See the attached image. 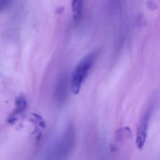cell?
<instances>
[{"mask_svg":"<svg viewBox=\"0 0 160 160\" xmlns=\"http://www.w3.org/2000/svg\"><path fill=\"white\" fill-rule=\"evenodd\" d=\"M96 57V52H91L84 56L75 67L71 75L70 83V90L75 95H77L79 92L82 84Z\"/></svg>","mask_w":160,"mask_h":160,"instance_id":"cell-1","label":"cell"},{"mask_svg":"<svg viewBox=\"0 0 160 160\" xmlns=\"http://www.w3.org/2000/svg\"><path fill=\"white\" fill-rule=\"evenodd\" d=\"M75 143V133L72 126L67 130L62 137L57 142L52 149V155L55 157H65L73 148Z\"/></svg>","mask_w":160,"mask_h":160,"instance_id":"cell-2","label":"cell"},{"mask_svg":"<svg viewBox=\"0 0 160 160\" xmlns=\"http://www.w3.org/2000/svg\"><path fill=\"white\" fill-rule=\"evenodd\" d=\"M149 119V113L145 114L138 126L137 130L136 143L137 147L141 149L143 148L147 136L148 131V121Z\"/></svg>","mask_w":160,"mask_h":160,"instance_id":"cell-3","label":"cell"},{"mask_svg":"<svg viewBox=\"0 0 160 160\" xmlns=\"http://www.w3.org/2000/svg\"><path fill=\"white\" fill-rule=\"evenodd\" d=\"M67 91V81L66 78L63 77L61 79L57 85L56 88V98L57 101H59L60 102H62L63 100L66 98V96Z\"/></svg>","mask_w":160,"mask_h":160,"instance_id":"cell-4","label":"cell"},{"mask_svg":"<svg viewBox=\"0 0 160 160\" xmlns=\"http://www.w3.org/2000/svg\"><path fill=\"white\" fill-rule=\"evenodd\" d=\"M83 0H72V11L75 21H79L82 17L83 9Z\"/></svg>","mask_w":160,"mask_h":160,"instance_id":"cell-5","label":"cell"},{"mask_svg":"<svg viewBox=\"0 0 160 160\" xmlns=\"http://www.w3.org/2000/svg\"><path fill=\"white\" fill-rule=\"evenodd\" d=\"M26 101L25 99L23 97H20L16 101V106L17 113L22 112L23 111L26 107Z\"/></svg>","mask_w":160,"mask_h":160,"instance_id":"cell-6","label":"cell"},{"mask_svg":"<svg viewBox=\"0 0 160 160\" xmlns=\"http://www.w3.org/2000/svg\"><path fill=\"white\" fill-rule=\"evenodd\" d=\"M147 8L149 10L154 11L156 10L158 8V6L157 4L154 1L152 0H148L146 4Z\"/></svg>","mask_w":160,"mask_h":160,"instance_id":"cell-7","label":"cell"},{"mask_svg":"<svg viewBox=\"0 0 160 160\" xmlns=\"http://www.w3.org/2000/svg\"><path fill=\"white\" fill-rule=\"evenodd\" d=\"M11 1V0H0V12L4 8L6 7Z\"/></svg>","mask_w":160,"mask_h":160,"instance_id":"cell-8","label":"cell"},{"mask_svg":"<svg viewBox=\"0 0 160 160\" xmlns=\"http://www.w3.org/2000/svg\"><path fill=\"white\" fill-rule=\"evenodd\" d=\"M17 120V119H16V118H14V117H10L8 120V124H10V125H13L16 122Z\"/></svg>","mask_w":160,"mask_h":160,"instance_id":"cell-9","label":"cell"}]
</instances>
